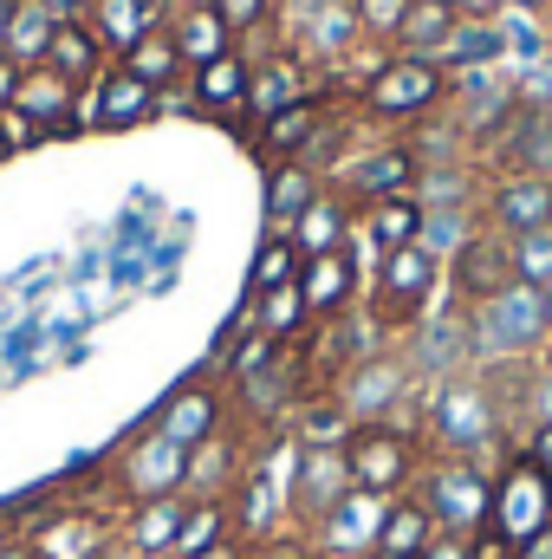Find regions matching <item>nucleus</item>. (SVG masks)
I'll use <instances>...</instances> for the list:
<instances>
[{"label": "nucleus", "mask_w": 552, "mask_h": 559, "mask_svg": "<svg viewBox=\"0 0 552 559\" xmlns=\"http://www.w3.org/2000/svg\"><path fill=\"white\" fill-rule=\"evenodd\" d=\"M221 540H235V501H189L176 559H195V554H208V547H221Z\"/></svg>", "instance_id": "ea45409f"}, {"label": "nucleus", "mask_w": 552, "mask_h": 559, "mask_svg": "<svg viewBox=\"0 0 552 559\" xmlns=\"http://www.w3.org/2000/svg\"><path fill=\"white\" fill-rule=\"evenodd\" d=\"M299 248H292V235H267L261 241V254H254V267H248V293L261 299V293H274V286H292L299 280Z\"/></svg>", "instance_id": "a19ab883"}, {"label": "nucleus", "mask_w": 552, "mask_h": 559, "mask_svg": "<svg viewBox=\"0 0 552 559\" xmlns=\"http://www.w3.org/2000/svg\"><path fill=\"white\" fill-rule=\"evenodd\" d=\"M149 429H163L176 449H202V442H215L221 429H228V397L215 391V384H182V391H169L163 397V411L149 417Z\"/></svg>", "instance_id": "f3484780"}, {"label": "nucleus", "mask_w": 552, "mask_h": 559, "mask_svg": "<svg viewBox=\"0 0 552 559\" xmlns=\"http://www.w3.org/2000/svg\"><path fill=\"white\" fill-rule=\"evenodd\" d=\"M416 501L429 508L435 534H481L488 508H494V462H468V455H429L416 475Z\"/></svg>", "instance_id": "20e7f679"}, {"label": "nucleus", "mask_w": 552, "mask_h": 559, "mask_svg": "<svg viewBox=\"0 0 552 559\" xmlns=\"http://www.w3.org/2000/svg\"><path fill=\"white\" fill-rule=\"evenodd\" d=\"M475 228H481V209H429V215H422V248H429L435 261H448Z\"/></svg>", "instance_id": "79ce46f5"}, {"label": "nucleus", "mask_w": 552, "mask_h": 559, "mask_svg": "<svg viewBox=\"0 0 552 559\" xmlns=\"http://www.w3.org/2000/svg\"><path fill=\"white\" fill-rule=\"evenodd\" d=\"M299 293H305V306H312L319 325L338 319V312H351V299H358V254H351V248L312 254V261L299 267Z\"/></svg>", "instance_id": "412c9836"}, {"label": "nucleus", "mask_w": 552, "mask_h": 559, "mask_svg": "<svg viewBox=\"0 0 552 559\" xmlns=\"http://www.w3.org/2000/svg\"><path fill=\"white\" fill-rule=\"evenodd\" d=\"M118 66H131L149 92H169L176 79H189V66H182V52H176V33H169V20H163L156 33H143V39L124 52V59H118Z\"/></svg>", "instance_id": "58836bf2"}, {"label": "nucleus", "mask_w": 552, "mask_h": 559, "mask_svg": "<svg viewBox=\"0 0 552 559\" xmlns=\"http://www.w3.org/2000/svg\"><path fill=\"white\" fill-rule=\"evenodd\" d=\"M248 85H254V59L235 46L221 59H208L202 72H189V98L195 111H248Z\"/></svg>", "instance_id": "a878e982"}, {"label": "nucleus", "mask_w": 552, "mask_h": 559, "mask_svg": "<svg viewBox=\"0 0 552 559\" xmlns=\"http://www.w3.org/2000/svg\"><path fill=\"white\" fill-rule=\"evenodd\" d=\"M481 228L520 241L533 228H552V176H520V169H501L488 189H481Z\"/></svg>", "instance_id": "f8f14e48"}, {"label": "nucleus", "mask_w": 552, "mask_h": 559, "mask_svg": "<svg viewBox=\"0 0 552 559\" xmlns=\"http://www.w3.org/2000/svg\"><path fill=\"white\" fill-rule=\"evenodd\" d=\"M422 462H429V449H422V436H416V417H404V423H358L351 442H345L351 488H358V495H377V501L416 495Z\"/></svg>", "instance_id": "7ed1b4c3"}, {"label": "nucleus", "mask_w": 552, "mask_h": 559, "mask_svg": "<svg viewBox=\"0 0 552 559\" xmlns=\"http://www.w3.org/2000/svg\"><path fill=\"white\" fill-rule=\"evenodd\" d=\"M507 59V20H488V13H461V26L448 33L442 46V72L461 79V72H494Z\"/></svg>", "instance_id": "5701e85b"}, {"label": "nucleus", "mask_w": 552, "mask_h": 559, "mask_svg": "<svg viewBox=\"0 0 552 559\" xmlns=\"http://www.w3.org/2000/svg\"><path fill=\"white\" fill-rule=\"evenodd\" d=\"M111 66H118V59L105 52V39L92 33V20H59V33H52V46H46V72H59L65 85L92 92Z\"/></svg>", "instance_id": "aec40b11"}, {"label": "nucleus", "mask_w": 552, "mask_h": 559, "mask_svg": "<svg viewBox=\"0 0 552 559\" xmlns=\"http://www.w3.org/2000/svg\"><path fill=\"white\" fill-rule=\"evenodd\" d=\"M481 534L507 540L514 554L533 547L540 534H552V475L533 468L520 449L494 468V508H488V527H481Z\"/></svg>", "instance_id": "423d86ee"}, {"label": "nucleus", "mask_w": 552, "mask_h": 559, "mask_svg": "<svg viewBox=\"0 0 552 559\" xmlns=\"http://www.w3.org/2000/svg\"><path fill=\"white\" fill-rule=\"evenodd\" d=\"M286 235H292L299 261H312V254H338V248H351V235H358V209H351L345 195H332V189H325V195H319L292 228H286Z\"/></svg>", "instance_id": "b1692460"}, {"label": "nucleus", "mask_w": 552, "mask_h": 559, "mask_svg": "<svg viewBox=\"0 0 552 559\" xmlns=\"http://www.w3.org/2000/svg\"><path fill=\"white\" fill-rule=\"evenodd\" d=\"M325 118H332V105H325L319 92H305V98H292L286 111H274V118L254 124V150L267 156V169H274V163H299V156L312 150V138L325 131Z\"/></svg>", "instance_id": "6ab92c4d"}, {"label": "nucleus", "mask_w": 552, "mask_h": 559, "mask_svg": "<svg viewBox=\"0 0 552 559\" xmlns=\"http://www.w3.org/2000/svg\"><path fill=\"white\" fill-rule=\"evenodd\" d=\"M182 7H221V0H169V13H182Z\"/></svg>", "instance_id": "4d7b16f0"}, {"label": "nucleus", "mask_w": 552, "mask_h": 559, "mask_svg": "<svg viewBox=\"0 0 552 559\" xmlns=\"http://www.w3.org/2000/svg\"><path fill=\"white\" fill-rule=\"evenodd\" d=\"M429 540H435L429 508H422L416 495H397V501L384 508V527H377V559H422Z\"/></svg>", "instance_id": "e433bc0d"}, {"label": "nucleus", "mask_w": 552, "mask_h": 559, "mask_svg": "<svg viewBox=\"0 0 552 559\" xmlns=\"http://www.w3.org/2000/svg\"><path fill=\"white\" fill-rule=\"evenodd\" d=\"M7 156H13V150H7V131H0V163H7Z\"/></svg>", "instance_id": "e2e57ef3"}, {"label": "nucleus", "mask_w": 552, "mask_h": 559, "mask_svg": "<svg viewBox=\"0 0 552 559\" xmlns=\"http://www.w3.org/2000/svg\"><path fill=\"white\" fill-rule=\"evenodd\" d=\"M124 559H176V554H124Z\"/></svg>", "instance_id": "052dcab7"}, {"label": "nucleus", "mask_w": 552, "mask_h": 559, "mask_svg": "<svg viewBox=\"0 0 552 559\" xmlns=\"http://www.w3.org/2000/svg\"><path fill=\"white\" fill-rule=\"evenodd\" d=\"M468 332H475V365H533L552 352L547 306L533 286H507V293L468 306Z\"/></svg>", "instance_id": "f03ea898"}, {"label": "nucleus", "mask_w": 552, "mask_h": 559, "mask_svg": "<svg viewBox=\"0 0 552 559\" xmlns=\"http://www.w3.org/2000/svg\"><path fill=\"white\" fill-rule=\"evenodd\" d=\"M292 559H325V554H312V547H299V554H292Z\"/></svg>", "instance_id": "680f3d73"}, {"label": "nucleus", "mask_w": 552, "mask_h": 559, "mask_svg": "<svg viewBox=\"0 0 552 559\" xmlns=\"http://www.w3.org/2000/svg\"><path fill=\"white\" fill-rule=\"evenodd\" d=\"M461 0H410V13H404V26H397V52H422V59H442V46H448V33L461 26Z\"/></svg>", "instance_id": "f704fd0d"}, {"label": "nucleus", "mask_w": 552, "mask_h": 559, "mask_svg": "<svg viewBox=\"0 0 552 559\" xmlns=\"http://www.w3.org/2000/svg\"><path fill=\"white\" fill-rule=\"evenodd\" d=\"M422 202L416 195H397V202H371L358 209V235L371 241V254H397V248H416L422 241Z\"/></svg>", "instance_id": "7c9ffc66"}, {"label": "nucleus", "mask_w": 552, "mask_h": 559, "mask_svg": "<svg viewBox=\"0 0 552 559\" xmlns=\"http://www.w3.org/2000/svg\"><path fill=\"white\" fill-rule=\"evenodd\" d=\"M46 7H52L59 20H85V13H92V0H46Z\"/></svg>", "instance_id": "864d4df0"}, {"label": "nucleus", "mask_w": 552, "mask_h": 559, "mask_svg": "<svg viewBox=\"0 0 552 559\" xmlns=\"http://www.w3.org/2000/svg\"><path fill=\"white\" fill-rule=\"evenodd\" d=\"M520 455H527L533 468H547V475H552V423H527V436H520Z\"/></svg>", "instance_id": "49530a36"}, {"label": "nucleus", "mask_w": 552, "mask_h": 559, "mask_svg": "<svg viewBox=\"0 0 552 559\" xmlns=\"http://www.w3.org/2000/svg\"><path fill=\"white\" fill-rule=\"evenodd\" d=\"M468 559H520V554H514L507 540H494V534H475V554Z\"/></svg>", "instance_id": "09e8293b"}, {"label": "nucleus", "mask_w": 552, "mask_h": 559, "mask_svg": "<svg viewBox=\"0 0 552 559\" xmlns=\"http://www.w3.org/2000/svg\"><path fill=\"white\" fill-rule=\"evenodd\" d=\"M182 514H189V495H169V501H137L124 508V554H176L182 540Z\"/></svg>", "instance_id": "cd10ccee"}, {"label": "nucleus", "mask_w": 552, "mask_h": 559, "mask_svg": "<svg viewBox=\"0 0 552 559\" xmlns=\"http://www.w3.org/2000/svg\"><path fill=\"white\" fill-rule=\"evenodd\" d=\"M384 508H391V501H377V495H358V488H351L332 514H319V521L299 534V547H312V554H325V559H371V554H377Z\"/></svg>", "instance_id": "4468645a"}, {"label": "nucleus", "mask_w": 552, "mask_h": 559, "mask_svg": "<svg viewBox=\"0 0 552 559\" xmlns=\"http://www.w3.org/2000/svg\"><path fill=\"white\" fill-rule=\"evenodd\" d=\"M319 195H325V176H319V169H305V163H274V169H267V235H286Z\"/></svg>", "instance_id": "c756f323"}, {"label": "nucleus", "mask_w": 552, "mask_h": 559, "mask_svg": "<svg viewBox=\"0 0 552 559\" xmlns=\"http://www.w3.org/2000/svg\"><path fill=\"white\" fill-rule=\"evenodd\" d=\"M0 559H46V554H39V547H33V540H26V534H13V540H7V547H0Z\"/></svg>", "instance_id": "603ef678"}, {"label": "nucleus", "mask_w": 552, "mask_h": 559, "mask_svg": "<svg viewBox=\"0 0 552 559\" xmlns=\"http://www.w3.org/2000/svg\"><path fill=\"white\" fill-rule=\"evenodd\" d=\"M7 20H13V0H0V46H7Z\"/></svg>", "instance_id": "13d9d810"}, {"label": "nucleus", "mask_w": 552, "mask_h": 559, "mask_svg": "<svg viewBox=\"0 0 552 559\" xmlns=\"http://www.w3.org/2000/svg\"><path fill=\"white\" fill-rule=\"evenodd\" d=\"M248 442H235L228 429L215 436V442H202L195 455H189V501H235V488H241V475H248Z\"/></svg>", "instance_id": "4be33fe9"}, {"label": "nucleus", "mask_w": 552, "mask_h": 559, "mask_svg": "<svg viewBox=\"0 0 552 559\" xmlns=\"http://www.w3.org/2000/svg\"><path fill=\"white\" fill-rule=\"evenodd\" d=\"M416 436L429 455H468V462H494V449L507 442V411L494 397V384L481 371L422 384L416 397Z\"/></svg>", "instance_id": "f257e3e1"}, {"label": "nucleus", "mask_w": 552, "mask_h": 559, "mask_svg": "<svg viewBox=\"0 0 552 559\" xmlns=\"http://www.w3.org/2000/svg\"><path fill=\"white\" fill-rule=\"evenodd\" d=\"M435 286H442V261L416 241V248H397V254H377V274H371V319L384 325V332H410L416 319L429 312V299H435Z\"/></svg>", "instance_id": "0eeeda50"}, {"label": "nucleus", "mask_w": 552, "mask_h": 559, "mask_svg": "<svg viewBox=\"0 0 552 559\" xmlns=\"http://www.w3.org/2000/svg\"><path fill=\"white\" fill-rule=\"evenodd\" d=\"M299 554V540H292V547H267V554H254V559H292Z\"/></svg>", "instance_id": "6e6d98bb"}, {"label": "nucleus", "mask_w": 552, "mask_h": 559, "mask_svg": "<svg viewBox=\"0 0 552 559\" xmlns=\"http://www.w3.org/2000/svg\"><path fill=\"white\" fill-rule=\"evenodd\" d=\"M156 105H163V92H149L131 66H111L92 92H79V124L85 131H137L156 118Z\"/></svg>", "instance_id": "2eb2a0df"}, {"label": "nucleus", "mask_w": 552, "mask_h": 559, "mask_svg": "<svg viewBox=\"0 0 552 559\" xmlns=\"http://www.w3.org/2000/svg\"><path fill=\"white\" fill-rule=\"evenodd\" d=\"M358 105L377 118V124H422L448 105V72L442 59H422V52H391L371 66Z\"/></svg>", "instance_id": "39448f33"}, {"label": "nucleus", "mask_w": 552, "mask_h": 559, "mask_svg": "<svg viewBox=\"0 0 552 559\" xmlns=\"http://www.w3.org/2000/svg\"><path fill=\"white\" fill-rule=\"evenodd\" d=\"M468 554H475V540H468V534H435L422 559H468Z\"/></svg>", "instance_id": "de8ad7c7"}, {"label": "nucleus", "mask_w": 552, "mask_h": 559, "mask_svg": "<svg viewBox=\"0 0 552 559\" xmlns=\"http://www.w3.org/2000/svg\"><path fill=\"white\" fill-rule=\"evenodd\" d=\"M501 163L520 169V176H552V111L540 105H520L507 138H501Z\"/></svg>", "instance_id": "473e14b6"}, {"label": "nucleus", "mask_w": 552, "mask_h": 559, "mask_svg": "<svg viewBox=\"0 0 552 559\" xmlns=\"http://www.w3.org/2000/svg\"><path fill=\"white\" fill-rule=\"evenodd\" d=\"M13 92H20V66H13V59L0 52V111L13 105Z\"/></svg>", "instance_id": "8fccbe9b"}, {"label": "nucleus", "mask_w": 552, "mask_h": 559, "mask_svg": "<svg viewBox=\"0 0 552 559\" xmlns=\"http://www.w3.org/2000/svg\"><path fill=\"white\" fill-rule=\"evenodd\" d=\"M507 286H520V280H514V241H507V235L475 228V235L448 254V293H455V306H481V299H494V293H507Z\"/></svg>", "instance_id": "ddd939ff"}, {"label": "nucleus", "mask_w": 552, "mask_h": 559, "mask_svg": "<svg viewBox=\"0 0 552 559\" xmlns=\"http://www.w3.org/2000/svg\"><path fill=\"white\" fill-rule=\"evenodd\" d=\"M351 429H358V423L338 404V391H312V397H299V411H292V442H299V449H345Z\"/></svg>", "instance_id": "c9c22d12"}, {"label": "nucleus", "mask_w": 552, "mask_h": 559, "mask_svg": "<svg viewBox=\"0 0 552 559\" xmlns=\"http://www.w3.org/2000/svg\"><path fill=\"white\" fill-rule=\"evenodd\" d=\"M92 33L105 39V52L111 59H124L131 46H137L143 33H156L163 26V0H92Z\"/></svg>", "instance_id": "c85d7f7f"}, {"label": "nucleus", "mask_w": 552, "mask_h": 559, "mask_svg": "<svg viewBox=\"0 0 552 559\" xmlns=\"http://www.w3.org/2000/svg\"><path fill=\"white\" fill-rule=\"evenodd\" d=\"M13 111H20L26 124H39L46 138H79V131H85V124H79V85H65V79H59V72H46V66L20 72Z\"/></svg>", "instance_id": "a211bd4d"}, {"label": "nucleus", "mask_w": 552, "mask_h": 559, "mask_svg": "<svg viewBox=\"0 0 552 559\" xmlns=\"http://www.w3.org/2000/svg\"><path fill=\"white\" fill-rule=\"evenodd\" d=\"M338 404L351 411V423H404L410 417V397H416V371L404 365V352H377L364 365H351L338 384Z\"/></svg>", "instance_id": "9d476101"}, {"label": "nucleus", "mask_w": 552, "mask_h": 559, "mask_svg": "<svg viewBox=\"0 0 552 559\" xmlns=\"http://www.w3.org/2000/svg\"><path fill=\"white\" fill-rule=\"evenodd\" d=\"M540 306H547V325H552V286H540Z\"/></svg>", "instance_id": "bf43d9fd"}, {"label": "nucleus", "mask_w": 552, "mask_h": 559, "mask_svg": "<svg viewBox=\"0 0 552 559\" xmlns=\"http://www.w3.org/2000/svg\"><path fill=\"white\" fill-rule=\"evenodd\" d=\"M404 365L416 371V384H442V378H461L475 371V332H468V306H448V312H422L410 332H404Z\"/></svg>", "instance_id": "9b49d317"}, {"label": "nucleus", "mask_w": 552, "mask_h": 559, "mask_svg": "<svg viewBox=\"0 0 552 559\" xmlns=\"http://www.w3.org/2000/svg\"><path fill=\"white\" fill-rule=\"evenodd\" d=\"M169 33H176V52H182L189 72H202L208 59L235 52V33H228V20H221L215 7H182V13H169Z\"/></svg>", "instance_id": "72a5a7b5"}, {"label": "nucleus", "mask_w": 552, "mask_h": 559, "mask_svg": "<svg viewBox=\"0 0 552 559\" xmlns=\"http://www.w3.org/2000/svg\"><path fill=\"white\" fill-rule=\"evenodd\" d=\"M248 325H254L261 338H274V345H305L319 319H312V306H305V293H299V280H292V286H274V293L254 299Z\"/></svg>", "instance_id": "2f4dec72"}, {"label": "nucleus", "mask_w": 552, "mask_h": 559, "mask_svg": "<svg viewBox=\"0 0 552 559\" xmlns=\"http://www.w3.org/2000/svg\"><path fill=\"white\" fill-rule=\"evenodd\" d=\"M52 33H59V13H52L46 0H13V20H7V46H0V52H7L20 72H33V66H46Z\"/></svg>", "instance_id": "4c0bfd02"}, {"label": "nucleus", "mask_w": 552, "mask_h": 559, "mask_svg": "<svg viewBox=\"0 0 552 559\" xmlns=\"http://www.w3.org/2000/svg\"><path fill=\"white\" fill-rule=\"evenodd\" d=\"M514 280L520 286H552V228H533V235H520L514 241Z\"/></svg>", "instance_id": "37998d69"}, {"label": "nucleus", "mask_w": 552, "mask_h": 559, "mask_svg": "<svg viewBox=\"0 0 552 559\" xmlns=\"http://www.w3.org/2000/svg\"><path fill=\"white\" fill-rule=\"evenodd\" d=\"M547 13H552V0H547Z\"/></svg>", "instance_id": "0e129e2a"}, {"label": "nucleus", "mask_w": 552, "mask_h": 559, "mask_svg": "<svg viewBox=\"0 0 552 559\" xmlns=\"http://www.w3.org/2000/svg\"><path fill=\"white\" fill-rule=\"evenodd\" d=\"M358 7V26H364V39H397V26H404V13H410V0H351Z\"/></svg>", "instance_id": "c03bdc74"}, {"label": "nucleus", "mask_w": 552, "mask_h": 559, "mask_svg": "<svg viewBox=\"0 0 552 559\" xmlns=\"http://www.w3.org/2000/svg\"><path fill=\"white\" fill-rule=\"evenodd\" d=\"M520 559H552V534H540L533 547H520Z\"/></svg>", "instance_id": "5fc2aeb1"}, {"label": "nucleus", "mask_w": 552, "mask_h": 559, "mask_svg": "<svg viewBox=\"0 0 552 559\" xmlns=\"http://www.w3.org/2000/svg\"><path fill=\"white\" fill-rule=\"evenodd\" d=\"M111 488L124 495V508L189 495V449H176L163 429H143V436H131V442L118 449V462H111Z\"/></svg>", "instance_id": "1a4fd4ad"}, {"label": "nucleus", "mask_w": 552, "mask_h": 559, "mask_svg": "<svg viewBox=\"0 0 552 559\" xmlns=\"http://www.w3.org/2000/svg\"><path fill=\"white\" fill-rule=\"evenodd\" d=\"M195 559H254V547L235 534V540H221V547H208V554H195Z\"/></svg>", "instance_id": "3c124183"}, {"label": "nucleus", "mask_w": 552, "mask_h": 559, "mask_svg": "<svg viewBox=\"0 0 552 559\" xmlns=\"http://www.w3.org/2000/svg\"><path fill=\"white\" fill-rule=\"evenodd\" d=\"M248 59H254V52H248ZM292 98H305V59H299V52H261V59H254V85H248V118L261 124V118L286 111Z\"/></svg>", "instance_id": "bb28decb"}, {"label": "nucleus", "mask_w": 552, "mask_h": 559, "mask_svg": "<svg viewBox=\"0 0 552 559\" xmlns=\"http://www.w3.org/2000/svg\"><path fill=\"white\" fill-rule=\"evenodd\" d=\"M416 182H422V150H416V143H377V150H364V156H345V163L325 176V189L345 195L351 209L416 195Z\"/></svg>", "instance_id": "6e6552de"}, {"label": "nucleus", "mask_w": 552, "mask_h": 559, "mask_svg": "<svg viewBox=\"0 0 552 559\" xmlns=\"http://www.w3.org/2000/svg\"><path fill=\"white\" fill-rule=\"evenodd\" d=\"M351 495V468H345V449H299V468H292V534H305L319 514H332L338 501Z\"/></svg>", "instance_id": "dca6fc26"}, {"label": "nucleus", "mask_w": 552, "mask_h": 559, "mask_svg": "<svg viewBox=\"0 0 552 559\" xmlns=\"http://www.w3.org/2000/svg\"><path fill=\"white\" fill-rule=\"evenodd\" d=\"M358 39H364V26H358V7H351V0H319V7L299 20V52L319 59V66H338Z\"/></svg>", "instance_id": "393cba45"}, {"label": "nucleus", "mask_w": 552, "mask_h": 559, "mask_svg": "<svg viewBox=\"0 0 552 559\" xmlns=\"http://www.w3.org/2000/svg\"><path fill=\"white\" fill-rule=\"evenodd\" d=\"M274 7H279V0H221L215 13L228 20V33H235V39H254V33H267Z\"/></svg>", "instance_id": "a18cd8bd"}]
</instances>
